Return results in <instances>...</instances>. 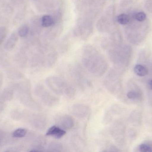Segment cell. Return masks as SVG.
I'll return each mask as SVG.
<instances>
[{
    "label": "cell",
    "mask_w": 152,
    "mask_h": 152,
    "mask_svg": "<svg viewBox=\"0 0 152 152\" xmlns=\"http://www.w3.org/2000/svg\"><path fill=\"white\" fill-rule=\"evenodd\" d=\"M46 85L57 95H62L69 98H72L75 95L76 91L65 79L58 76H52L46 78Z\"/></svg>",
    "instance_id": "1"
},
{
    "label": "cell",
    "mask_w": 152,
    "mask_h": 152,
    "mask_svg": "<svg viewBox=\"0 0 152 152\" xmlns=\"http://www.w3.org/2000/svg\"><path fill=\"white\" fill-rule=\"evenodd\" d=\"M84 65L86 69L96 77H101L106 72L107 65L106 62L98 55L86 56Z\"/></svg>",
    "instance_id": "2"
},
{
    "label": "cell",
    "mask_w": 152,
    "mask_h": 152,
    "mask_svg": "<svg viewBox=\"0 0 152 152\" xmlns=\"http://www.w3.org/2000/svg\"><path fill=\"white\" fill-rule=\"evenodd\" d=\"M41 86L38 87V94L40 99L46 106L52 107L57 105L59 101L57 95L49 87Z\"/></svg>",
    "instance_id": "3"
},
{
    "label": "cell",
    "mask_w": 152,
    "mask_h": 152,
    "mask_svg": "<svg viewBox=\"0 0 152 152\" xmlns=\"http://www.w3.org/2000/svg\"><path fill=\"white\" fill-rule=\"evenodd\" d=\"M56 126L60 127L65 131L70 130L75 125L74 120L72 117L66 114L59 115L56 120Z\"/></svg>",
    "instance_id": "4"
},
{
    "label": "cell",
    "mask_w": 152,
    "mask_h": 152,
    "mask_svg": "<svg viewBox=\"0 0 152 152\" xmlns=\"http://www.w3.org/2000/svg\"><path fill=\"white\" fill-rule=\"evenodd\" d=\"M71 112L75 117L78 118L84 119L86 117L90 112V109L86 105L82 104H76L71 108Z\"/></svg>",
    "instance_id": "5"
},
{
    "label": "cell",
    "mask_w": 152,
    "mask_h": 152,
    "mask_svg": "<svg viewBox=\"0 0 152 152\" xmlns=\"http://www.w3.org/2000/svg\"><path fill=\"white\" fill-rule=\"evenodd\" d=\"M66 131L57 126H53L50 127L46 133L47 136L52 137L57 139H60L66 135Z\"/></svg>",
    "instance_id": "6"
},
{
    "label": "cell",
    "mask_w": 152,
    "mask_h": 152,
    "mask_svg": "<svg viewBox=\"0 0 152 152\" xmlns=\"http://www.w3.org/2000/svg\"><path fill=\"white\" fill-rule=\"evenodd\" d=\"M18 41V37L15 33H12L5 43V46L8 49H12L16 45Z\"/></svg>",
    "instance_id": "7"
},
{
    "label": "cell",
    "mask_w": 152,
    "mask_h": 152,
    "mask_svg": "<svg viewBox=\"0 0 152 152\" xmlns=\"http://www.w3.org/2000/svg\"><path fill=\"white\" fill-rule=\"evenodd\" d=\"M134 71L137 76H144L148 74V70L145 66L138 64L134 68Z\"/></svg>",
    "instance_id": "8"
},
{
    "label": "cell",
    "mask_w": 152,
    "mask_h": 152,
    "mask_svg": "<svg viewBox=\"0 0 152 152\" xmlns=\"http://www.w3.org/2000/svg\"><path fill=\"white\" fill-rule=\"evenodd\" d=\"M46 150V151L49 152H61L63 150V146L59 143L53 142L48 145Z\"/></svg>",
    "instance_id": "9"
},
{
    "label": "cell",
    "mask_w": 152,
    "mask_h": 152,
    "mask_svg": "<svg viewBox=\"0 0 152 152\" xmlns=\"http://www.w3.org/2000/svg\"><path fill=\"white\" fill-rule=\"evenodd\" d=\"M54 24V20L51 16L45 15L42 18V24L45 27L50 26Z\"/></svg>",
    "instance_id": "10"
},
{
    "label": "cell",
    "mask_w": 152,
    "mask_h": 152,
    "mask_svg": "<svg viewBox=\"0 0 152 152\" xmlns=\"http://www.w3.org/2000/svg\"><path fill=\"white\" fill-rule=\"evenodd\" d=\"M27 134V130L25 129L19 128L15 130L12 136L13 137L16 138H22L24 137Z\"/></svg>",
    "instance_id": "11"
},
{
    "label": "cell",
    "mask_w": 152,
    "mask_h": 152,
    "mask_svg": "<svg viewBox=\"0 0 152 152\" xmlns=\"http://www.w3.org/2000/svg\"><path fill=\"white\" fill-rule=\"evenodd\" d=\"M118 22L122 25H126L129 22V18L128 16L125 14H121L119 15L117 18Z\"/></svg>",
    "instance_id": "12"
},
{
    "label": "cell",
    "mask_w": 152,
    "mask_h": 152,
    "mask_svg": "<svg viewBox=\"0 0 152 152\" xmlns=\"http://www.w3.org/2000/svg\"><path fill=\"white\" fill-rule=\"evenodd\" d=\"M29 32V27L27 25H24L20 27L19 29L18 35L21 37L26 36Z\"/></svg>",
    "instance_id": "13"
},
{
    "label": "cell",
    "mask_w": 152,
    "mask_h": 152,
    "mask_svg": "<svg viewBox=\"0 0 152 152\" xmlns=\"http://www.w3.org/2000/svg\"><path fill=\"white\" fill-rule=\"evenodd\" d=\"M7 29L4 26H0V44L2 43L6 38Z\"/></svg>",
    "instance_id": "14"
},
{
    "label": "cell",
    "mask_w": 152,
    "mask_h": 152,
    "mask_svg": "<svg viewBox=\"0 0 152 152\" xmlns=\"http://www.w3.org/2000/svg\"><path fill=\"white\" fill-rule=\"evenodd\" d=\"M139 150L140 151L142 152H152V147L146 144H142L139 146Z\"/></svg>",
    "instance_id": "15"
},
{
    "label": "cell",
    "mask_w": 152,
    "mask_h": 152,
    "mask_svg": "<svg viewBox=\"0 0 152 152\" xmlns=\"http://www.w3.org/2000/svg\"><path fill=\"white\" fill-rule=\"evenodd\" d=\"M139 94L138 93L135 92H129L127 94V96L129 99H132V100H135L137 99L139 97Z\"/></svg>",
    "instance_id": "16"
},
{
    "label": "cell",
    "mask_w": 152,
    "mask_h": 152,
    "mask_svg": "<svg viewBox=\"0 0 152 152\" xmlns=\"http://www.w3.org/2000/svg\"><path fill=\"white\" fill-rule=\"evenodd\" d=\"M135 18L137 20L139 21H143L146 18V15L144 12H138L136 14Z\"/></svg>",
    "instance_id": "17"
},
{
    "label": "cell",
    "mask_w": 152,
    "mask_h": 152,
    "mask_svg": "<svg viewBox=\"0 0 152 152\" xmlns=\"http://www.w3.org/2000/svg\"><path fill=\"white\" fill-rule=\"evenodd\" d=\"M149 86L150 88L152 90V79L150 80V82L149 83Z\"/></svg>",
    "instance_id": "18"
}]
</instances>
